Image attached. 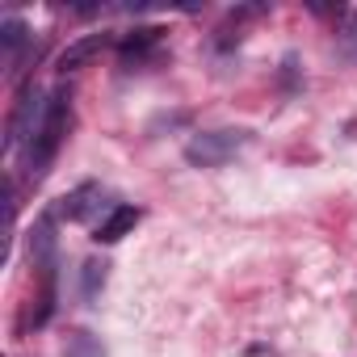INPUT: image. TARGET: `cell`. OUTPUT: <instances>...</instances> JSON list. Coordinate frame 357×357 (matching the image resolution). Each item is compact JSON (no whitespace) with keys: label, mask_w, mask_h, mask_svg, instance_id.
Wrapping results in <instances>:
<instances>
[{"label":"cell","mask_w":357,"mask_h":357,"mask_svg":"<svg viewBox=\"0 0 357 357\" xmlns=\"http://www.w3.org/2000/svg\"><path fill=\"white\" fill-rule=\"evenodd\" d=\"M109 38L105 34H84V38H76V43H68L63 51H59V59H55V68L68 76V72H80L84 63H93L97 55H101V47H105Z\"/></svg>","instance_id":"obj_4"},{"label":"cell","mask_w":357,"mask_h":357,"mask_svg":"<svg viewBox=\"0 0 357 357\" xmlns=\"http://www.w3.org/2000/svg\"><path fill=\"white\" fill-rule=\"evenodd\" d=\"M244 143H248V130H236V126L206 130V135H194V139L185 143V160H190L194 168H219V164H227Z\"/></svg>","instance_id":"obj_2"},{"label":"cell","mask_w":357,"mask_h":357,"mask_svg":"<svg viewBox=\"0 0 357 357\" xmlns=\"http://www.w3.org/2000/svg\"><path fill=\"white\" fill-rule=\"evenodd\" d=\"M68 122H72V93L59 89V93L47 101L43 126H38V135H34V143H30V172H34V176H43L47 164L55 160V151H59V143H63V135H68Z\"/></svg>","instance_id":"obj_1"},{"label":"cell","mask_w":357,"mask_h":357,"mask_svg":"<svg viewBox=\"0 0 357 357\" xmlns=\"http://www.w3.org/2000/svg\"><path fill=\"white\" fill-rule=\"evenodd\" d=\"M135 223H139V206H114V211L101 219V227L93 231V240H97V244H118L126 231H135Z\"/></svg>","instance_id":"obj_6"},{"label":"cell","mask_w":357,"mask_h":357,"mask_svg":"<svg viewBox=\"0 0 357 357\" xmlns=\"http://www.w3.org/2000/svg\"><path fill=\"white\" fill-rule=\"evenodd\" d=\"M43 114H47V105L38 101V89H26V93L17 97V109H13V118H9V143H22V139L38 135V126H43Z\"/></svg>","instance_id":"obj_3"},{"label":"cell","mask_w":357,"mask_h":357,"mask_svg":"<svg viewBox=\"0 0 357 357\" xmlns=\"http://www.w3.org/2000/svg\"><path fill=\"white\" fill-rule=\"evenodd\" d=\"M244 357H278V353H273V349H269V344H257V349H248V353H244Z\"/></svg>","instance_id":"obj_12"},{"label":"cell","mask_w":357,"mask_h":357,"mask_svg":"<svg viewBox=\"0 0 357 357\" xmlns=\"http://www.w3.org/2000/svg\"><path fill=\"white\" fill-rule=\"evenodd\" d=\"M97 202H101V185H97V181H84V185H76L72 194H63V198H59L55 215L76 223V219H89V215L97 211Z\"/></svg>","instance_id":"obj_5"},{"label":"cell","mask_w":357,"mask_h":357,"mask_svg":"<svg viewBox=\"0 0 357 357\" xmlns=\"http://www.w3.org/2000/svg\"><path fill=\"white\" fill-rule=\"evenodd\" d=\"M22 38H26V26L22 22H5V47L13 51V47H22Z\"/></svg>","instance_id":"obj_11"},{"label":"cell","mask_w":357,"mask_h":357,"mask_svg":"<svg viewBox=\"0 0 357 357\" xmlns=\"http://www.w3.org/2000/svg\"><path fill=\"white\" fill-rule=\"evenodd\" d=\"M63 357H105V344L93 332H72L63 344Z\"/></svg>","instance_id":"obj_7"},{"label":"cell","mask_w":357,"mask_h":357,"mask_svg":"<svg viewBox=\"0 0 357 357\" xmlns=\"http://www.w3.org/2000/svg\"><path fill=\"white\" fill-rule=\"evenodd\" d=\"M336 43L349 59H357V13H344V26L336 30Z\"/></svg>","instance_id":"obj_8"},{"label":"cell","mask_w":357,"mask_h":357,"mask_svg":"<svg viewBox=\"0 0 357 357\" xmlns=\"http://www.w3.org/2000/svg\"><path fill=\"white\" fill-rule=\"evenodd\" d=\"M105 269H109L105 261H89V265H84V294H89V298L97 294V286H105Z\"/></svg>","instance_id":"obj_9"},{"label":"cell","mask_w":357,"mask_h":357,"mask_svg":"<svg viewBox=\"0 0 357 357\" xmlns=\"http://www.w3.org/2000/svg\"><path fill=\"white\" fill-rule=\"evenodd\" d=\"M155 38H160V30H151V26H147V30H135V34L122 38V51H139V47H147V43H155Z\"/></svg>","instance_id":"obj_10"}]
</instances>
